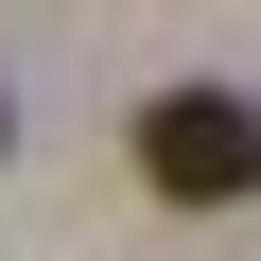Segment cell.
Listing matches in <instances>:
<instances>
[{"instance_id": "1", "label": "cell", "mask_w": 261, "mask_h": 261, "mask_svg": "<svg viewBox=\"0 0 261 261\" xmlns=\"http://www.w3.org/2000/svg\"><path fill=\"white\" fill-rule=\"evenodd\" d=\"M140 174H157L174 209L261 192V105H244V87H157V105H140Z\"/></svg>"}, {"instance_id": "2", "label": "cell", "mask_w": 261, "mask_h": 261, "mask_svg": "<svg viewBox=\"0 0 261 261\" xmlns=\"http://www.w3.org/2000/svg\"><path fill=\"white\" fill-rule=\"evenodd\" d=\"M0 140H18V122H0Z\"/></svg>"}]
</instances>
